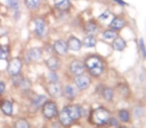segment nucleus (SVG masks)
I'll return each instance as SVG.
<instances>
[{"label":"nucleus","instance_id":"393cba45","mask_svg":"<svg viewBox=\"0 0 146 128\" xmlns=\"http://www.w3.org/2000/svg\"><path fill=\"white\" fill-rule=\"evenodd\" d=\"M24 4L29 10H36L41 4V0H24Z\"/></svg>","mask_w":146,"mask_h":128},{"label":"nucleus","instance_id":"f3484780","mask_svg":"<svg viewBox=\"0 0 146 128\" xmlns=\"http://www.w3.org/2000/svg\"><path fill=\"white\" fill-rule=\"evenodd\" d=\"M126 46H127V43H126L125 39L120 36H117L112 42V49L116 52H123Z\"/></svg>","mask_w":146,"mask_h":128},{"label":"nucleus","instance_id":"4468645a","mask_svg":"<svg viewBox=\"0 0 146 128\" xmlns=\"http://www.w3.org/2000/svg\"><path fill=\"white\" fill-rule=\"evenodd\" d=\"M63 96L68 101H73L76 98V96H77V90L71 84H65L63 86Z\"/></svg>","mask_w":146,"mask_h":128},{"label":"nucleus","instance_id":"7c9ffc66","mask_svg":"<svg viewBox=\"0 0 146 128\" xmlns=\"http://www.w3.org/2000/svg\"><path fill=\"white\" fill-rule=\"evenodd\" d=\"M107 124L109 126H111V127H118V126H119V120H118V118L115 117V116H110Z\"/></svg>","mask_w":146,"mask_h":128},{"label":"nucleus","instance_id":"f704fd0d","mask_svg":"<svg viewBox=\"0 0 146 128\" xmlns=\"http://www.w3.org/2000/svg\"><path fill=\"white\" fill-rule=\"evenodd\" d=\"M113 2H115L116 4H118L119 6H128V3L125 2L124 0H112Z\"/></svg>","mask_w":146,"mask_h":128},{"label":"nucleus","instance_id":"20e7f679","mask_svg":"<svg viewBox=\"0 0 146 128\" xmlns=\"http://www.w3.org/2000/svg\"><path fill=\"white\" fill-rule=\"evenodd\" d=\"M73 82L76 86V88L79 90H86L90 86H91V78L88 74H86L85 72L78 76H74L73 78Z\"/></svg>","mask_w":146,"mask_h":128},{"label":"nucleus","instance_id":"dca6fc26","mask_svg":"<svg viewBox=\"0 0 146 128\" xmlns=\"http://www.w3.org/2000/svg\"><path fill=\"white\" fill-rule=\"evenodd\" d=\"M71 0H54V7L61 12H67L71 9Z\"/></svg>","mask_w":146,"mask_h":128},{"label":"nucleus","instance_id":"58836bf2","mask_svg":"<svg viewBox=\"0 0 146 128\" xmlns=\"http://www.w3.org/2000/svg\"><path fill=\"white\" fill-rule=\"evenodd\" d=\"M131 128H137V127H131Z\"/></svg>","mask_w":146,"mask_h":128},{"label":"nucleus","instance_id":"bb28decb","mask_svg":"<svg viewBox=\"0 0 146 128\" xmlns=\"http://www.w3.org/2000/svg\"><path fill=\"white\" fill-rule=\"evenodd\" d=\"M15 128H30V123L26 119H18L15 122Z\"/></svg>","mask_w":146,"mask_h":128},{"label":"nucleus","instance_id":"1a4fd4ad","mask_svg":"<svg viewBox=\"0 0 146 128\" xmlns=\"http://www.w3.org/2000/svg\"><path fill=\"white\" fill-rule=\"evenodd\" d=\"M21 69H22V61L19 58H14L9 62L8 68H7V72L10 76H14L19 74Z\"/></svg>","mask_w":146,"mask_h":128},{"label":"nucleus","instance_id":"5701e85b","mask_svg":"<svg viewBox=\"0 0 146 128\" xmlns=\"http://www.w3.org/2000/svg\"><path fill=\"white\" fill-rule=\"evenodd\" d=\"M118 36V32L116 31L112 30V29L108 28V29H105V30L102 32V38L106 41H113L116 37Z\"/></svg>","mask_w":146,"mask_h":128},{"label":"nucleus","instance_id":"4be33fe9","mask_svg":"<svg viewBox=\"0 0 146 128\" xmlns=\"http://www.w3.org/2000/svg\"><path fill=\"white\" fill-rule=\"evenodd\" d=\"M46 100H47L46 95H44V94H38V95H36L32 99V106L35 109H38V108L42 107V105L44 104V102Z\"/></svg>","mask_w":146,"mask_h":128},{"label":"nucleus","instance_id":"c85d7f7f","mask_svg":"<svg viewBox=\"0 0 146 128\" xmlns=\"http://www.w3.org/2000/svg\"><path fill=\"white\" fill-rule=\"evenodd\" d=\"M6 4L9 8L18 10L19 6H20V0H6Z\"/></svg>","mask_w":146,"mask_h":128},{"label":"nucleus","instance_id":"f8f14e48","mask_svg":"<svg viewBox=\"0 0 146 128\" xmlns=\"http://www.w3.org/2000/svg\"><path fill=\"white\" fill-rule=\"evenodd\" d=\"M126 24H127V22H126L125 18L123 16L117 15V16H114L111 22L109 23V28L116 31V32H119L126 26Z\"/></svg>","mask_w":146,"mask_h":128},{"label":"nucleus","instance_id":"cd10ccee","mask_svg":"<svg viewBox=\"0 0 146 128\" xmlns=\"http://www.w3.org/2000/svg\"><path fill=\"white\" fill-rule=\"evenodd\" d=\"M117 90H118V92L119 93H123V96H125V95H128V94L130 93V91H129V88H128V86H126L125 84H119L117 86Z\"/></svg>","mask_w":146,"mask_h":128},{"label":"nucleus","instance_id":"9b49d317","mask_svg":"<svg viewBox=\"0 0 146 128\" xmlns=\"http://www.w3.org/2000/svg\"><path fill=\"white\" fill-rule=\"evenodd\" d=\"M83 32L86 35H91V36L97 35L99 32V25H98L97 21L91 19V20L85 22L83 26Z\"/></svg>","mask_w":146,"mask_h":128},{"label":"nucleus","instance_id":"0eeeda50","mask_svg":"<svg viewBox=\"0 0 146 128\" xmlns=\"http://www.w3.org/2000/svg\"><path fill=\"white\" fill-rule=\"evenodd\" d=\"M34 31L35 34L39 38H43L47 34V24L43 18L34 19Z\"/></svg>","mask_w":146,"mask_h":128},{"label":"nucleus","instance_id":"c756f323","mask_svg":"<svg viewBox=\"0 0 146 128\" xmlns=\"http://www.w3.org/2000/svg\"><path fill=\"white\" fill-rule=\"evenodd\" d=\"M48 80L49 82H59L60 78H59L56 72H51L50 71V72L48 74Z\"/></svg>","mask_w":146,"mask_h":128},{"label":"nucleus","instance_id":"7ed1b4c3","mask_svg":"<svg viewBox=\"0 0 146 128\" xmlns=\"http://www.w3.org/2000/svg\"><path fill=\"white\" fill-rule=\"evenodd\" d=\"M41 112L44 118L48 120H52L58 116V106L54 100H46L41 107Z\"/></svg>","mask_w":146,"mask_h":128},{"label":"nucleus","instance_id":"473e14b6","mask_svg":"<svg viewBox=\"0 0 146 128\" xmlns=\"http://www.w3.org/2000/svg\"><path fill=\"white\" fill-rule=\"evenodd\" d=\"M9 56V52L6 48L0 46V60H5Z\"/></svg>","mask_w":146,"mask_h":128},{"label":"nucleus","instance_id":"c9c22d12","mask_svg":"<svg viewBox=\"0 0 146 128\" xmlns=\"http://www.w3.org/2000/svg\"><path fill=\"white\" fill-rule=\"evenodd\" d=\"M5 91V84L3 82H0V94H2Z\"/></svg>","mask_w":146,"mask_h":128},{"label":"nucleus","instance_id":"a211bd4d","mask_svg":"<svg viewBox=\"0 0 146 128\" xmlns=\"http://www.w3.org/2000/svg\"><path fill=\"white\" fill-rule=\"evenodd\" d=\"M42 54L43 51L41 48H38V47H35V48H31L30 50L27 53V57L30 61L32 62H37L39 61L41 58H42Z\"/></svg>","mask_w":146,"mask_h":128},{"label":"nucleus","instance_id":"a878e982","mask_svg":"<svg viewBox=\"0 0 146 128\" xmlns=\"http://www.w3.org/2000/svg\"><path fill=\"white\" fill-rule=\"evenodd\" d=\"M138 49H139V52L141 54L142 58L146 59V45L144 43V39L140 38L138 39Z\"/></svg>","mask_w":146,"mask_h":128},{"label":"nucleus","instance_id":"4c0bfd02","mask_svg":"<svg viewBox=\"0 0 146 128\" xmlns=\"http://www.w3.org/2000/svg\"><path fill=\"white\" fill-rule=\"evenodd\" d=\"M42 128H48V127H47V126H44V127H42Z\"/></svg>","mask_w":146,"mask_h":128},{"label":"nucleus","instance_id":"72a5a7b5","mask_svg":"<svg viewBox=\"0 0 146 128\" xmlns=\"http://www.w3.org/2000/svg\"><path fill=\"white\" fill-rule=\"evenodd\" d=\"M133 113L135 114L136 117H141V116H143V114H144V110L141 106H136V107L134 108Z\"/></svg>","mask_w":146,"mask_h":128},{"label":"nucleus","instance_id":"2eb2a0df","mask_svg":"<svg viewBox=\"0 0 146 128\" xmlns=\"http://www.w3.org/2000/svg\"><path fill=\"white\" fill-rule=\"evenodd\" d=\"M45 65L51 72H56L60 69V60L57 56H51L48 59H46Z\"/></svg>","mask_w":146,"mask_h":128},{"label":"nucleus","instance_id":"e433bc0d","mask_svg":"<svg viewBox=\"0 0 146 128\" xmlns=\"http://www.w3.org/2000/svg\"><path fill=\"white\" fill-rule=\"evenodd\" d=\"M116 128H128V127H126L125 125H119L118 127H116Z\"/></svg>","mask_w":146,"mask_h":128},{"label":"nucleus","instance_id":"6ab92c4d","mask_svg":"<svg viewBox=\"0 0 146 128\" xmlns=\"http://www.w3.org/2000/svg\"><path fill=\"white\" fill-rule=\"evenodd\" d=\"M117 118L119 120V122L122 123H129L130 119H131V113L128 109L126 108H121L118 110L117 112Z\"/></svg>","mask_w":146,"mask_h":128},{"label":"nucleus","instance_id":"9d476101","mask_svg":"<svg viewBox=\"0 0 146 128\" xmlns=\"http://www.w3.org/2000/svg\"><path fill=\"white\" fill-rule=\"evenodd\" d=\"M53 51L56 53L58 56H65L68 53V47H67L66 41L62 40V39H58L56 40L52 45Z\"/></svg>","mask_w":146,"mask_h":128},{"label":"nucleus","instance_id":"2f4dec72","mask_svg":"<svg viewBox=\"0 0 146 128\" xmlns=\"http://www.w3.org/2000/svg\"><path fill=\"white\" fill-rule=\"evenodd\" d=\"M110 16H111V11L107 9V10H104L103 12L98 16V19L101 21H105V20H107Z\"/></svg>","mask_w":146,"mask_h":128},{"label":"nucleus","instance_id":"aec40b11","mask_svg":"<svg viewBox=\"0 0 146 128\" xmlns=\"http://www.w3.org/2000/svg\"><path fill=\"white\" fill-rule=\"evenodd\" d=\"M114 93H115V89L111 86H104L101 90L102 98L106 101H112L114 98Z\"/></svg>","mask_w":146,"mask_h":128},{"label":"nucleus","instance_id":"f03ea898","mask_svg":"<svg viewBox=\"0 0 146 128\" xmlns=\"http://www.w3.org/2000/svg\"><path fill=\"white\" fill-rule=\"evenodd\" d=\"M110 116H111V112L108 108L104 107V106H98L90 112L89 121L94 126L102 127L107 124Z\"/></svg>","mask_w":146,"mask_h":128},{"label":"nucleus","instance_id":"423d86ee","mask_svg":"<svg viewBox=\"0 0 146 128\" xmlns=\"http://www.w3.org/2000/svg\"><path fill=\"white\" fill-rule=\"evenodd\" d=\"M46 90L49 95L53 98H59L63 96V88L60 82H48Z\"/></svg>","mask_w":146,"mask_h":128},{"label":"nucleus","instance_id":"412c9836","mask_svg":"<svg viewBox=\"0 0 146 128\" xmlns=\"http://www.w3.org/2000/svg\"><path fill=\"white\" fill-rule=\"evenodd\" d=\"M81 42H82V46L85 47V48H94L97 45L96 37L91 36V35H86Z\"/></svg>","mask_w":146,"mask_h":128},{"label":"nucleus","instance_id":"f257e3e1","mask_svg":"<svg viewBox=\"0 0 146 128\" xmlns=\"http://www.w3.org/2000/svg\"><path fill=\"white\" fill-rule=\"evenodd\" d=\"M84 66L89 74L93 78H99L105 70V64L101 57L97 55H89L84 59Z\"/></svg>","mask_w":146,"mask_h":128},{"label":"nucleus","instance_id":"ddd939ff","mask_svg":"<svg viewBox=\"0 0 146 128\" xmlns=\"http://www.w3.org/2000/svg\"><path fill=\"white\" fill-rule=\"evenodd\" d=\"M67 47H68V50L71 52H79L82 48V42L81 40L77 38L75 36H69V38L66 41Z\"/></svg>","mask_w":146,"mask_h":128},{"label":"nucleus","instance_id":"39448f33","mask_svg":"<svg viewBox=\"0 0 146 128\" xmlns=\"http://www.w3.org/2000/svg\"><path fill=\"white\" fill-rule=\"evenodd\" d=\"M69 72L72 76H76L78 74H84L86 71L85 66H84V62L81 60H78V59H73L68 65Z\"/></svg>","mask_w":146,"mask_h":128},{"label":"nucleus","instance_id":"b1692460","mask_svg":"<svg viewBox=\"0 0 146 128\" xmlns=\"http://www.w3.org/2000/svg\"><path fill=\"white\" fill-rule=\"evenodd\" d=\"M1 110L2 112L5 114V115H8V116H11L13 113V105L10 101L8 100H5V101L2 102L1 104Z\"/></svg>","mask_w":146,"mask_h":128},{"label":"nucleus","instance_id":"6e6552de","mask_svg":"<svg viewBox=\"0 0 146 128\" xmlns=\"http://www.w3.org/2000/svg\"><path fill=\"white\" fill-rule=\"evenodd\" d=\"M57 117H58V122L65 128L70 127V126L73 125V123H74V121H73L72 118L70 117L68 111H67L64 106L59 110L58 116H57Z\"/></svg>","mask_w":146,"mask_h":128}]
</instances>
